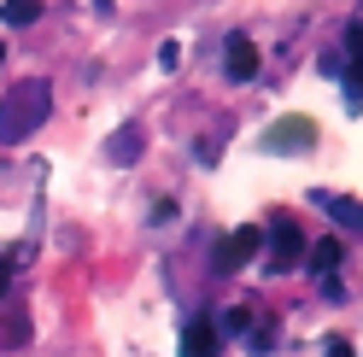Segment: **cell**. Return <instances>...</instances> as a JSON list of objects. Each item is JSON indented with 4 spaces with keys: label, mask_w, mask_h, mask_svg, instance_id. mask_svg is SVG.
Listing matches in <instances>:
<instances>
[{
    "label": "cell",
    "mask_w": 363,
    "mask_h": 357,
    "mask_svg": "<svg viewBox=\"0 0 363 357\" xmlns=\"http://www.w3.org/2000/svg\"><path fill=\"white\" fill-rule=\"evenodd\" d=\"M48 111H53V88H48V76H24L6 100H0V141H6V147L30 141L35 129L48 123Z\"/></svg>",
    "instance_id": "1"
},
{
    "label": "cell",
    "mask_w": 363,
    "mask_h": 357,
    "mask_svg": "<svg viewBox=\"0 0 363 357\" xmlns=\"http://www.w3.org/2000/svg\"><path fill=\"white\" fill-rule=\"evenodd\" d=\"M305 258V234H299V217H269V246H264V270L269 276H293Z\"/></svg>",
    "instance_id": "2"
},
{
    "label": "cell",
    "mask_w": 363,
    "mask_h": 357,
    "mask_svg": "<svg viewBox=\"0 0 363 357\" xmlns=\"http://www.w3.org/2000/svg\"><path fill=\"white\" fill-rule=\"evenodd\" d=\"M311 147H316L311 118H281V123H269L258 135V152H269V159H293V152H311Z\"/></svg>",
    "instance_id": "3"
},
{
    "label": "cell",
    "mask_w": 363,
    "mask_h": 357,
    "mask_svg": "<svg viewBox=\"0 0 363 357\" xmlns=\"http://www.w3.org/2000/svg\"><path fill=\"white\" fill-rule=\"evenodd\" d=\"M258 252H264V234H258V229H235V234H223V240H217L211 270H217V276H235V270H246Z\"/></svg>",
    "instance_id": "4"
},
{
    "label": "cell",
    "mask_w": 363,
    "mask_h": 357,
    "mask_svg": "<svg viewBox=\"0 0 363 357\" xmlns=\"http://www.w3.org/2000/svg\"><path fill=\"white\" fill-rule=\"evenodd\" d=\"M223 76L229 82H252L258 76V47L246 30H229V41H223Z\"/></svg>",
    "instance_id": "5"
},
{
    "label": "cell",
    "mask_w": 363,
    "mask_h": 357,
    "mask_svg": "<svg viewBox=\"0 0 363 357\" xmlns=\"http://www.w3.org/2000/svg\"><path fill=\"white\" fill-rule=\"evenodd\" d=\"M305 270L323 281V293H328V299H340V276H334V270H340V240H316Z\"/></svg>",
    "instance_id": "6"
},
{
    "label": "cell",
    "mask_w": 363,
    "mask_h": 357,
    "mask_svg": "<svg viewBox=\"0 0 363 357\" xmlns=\"http://www.w3.org/2000/svg\"><path fill=\"white\" fill-rule=\"evenodd\" d=\"M182 357H217V328L206 317H194L182 328Z\"/></svg>",
    "instance_id": "7"
},
{
    "label": "cell",
    "mask_w": 363,
    "mask_h": 357,
    "mask_svg": "<svg viewBox=\"0 0 363 357\" xmlns=\"http://www.w3.org/2000/svg\"><path fill=\"white\" fill-rule=\"evenodd\" d=\"M141 147H147V129L141 123H123L118 135H111V164H135V159H141Z\"/></svg>",
    "instance_id": "8"
},
{
    "label": "cell",
    "mask_w": 363,
    "mask_h": 357,
    "mask_svg": "<svg viewBox=\"0 0 363 357\" xmlns=\"http://www.w3.org/2000/svg\"><path fill=\"white\" fill-rule=\"evenodd\" d=\"M316 205H328V211H334V222H340V229H352V234H363V199H340V193H316Z\"/></svg>",
    "instance_id": "9"
},
{
    "label": "cell",
    "mask_w": 363,
    "mask_h": 357,
    "mask_svg": "<svg viewBox=\"0 0 363 357\" xmlns=\"http://www.w3.org/2000/svg\"><path fill=\"white\" fill-rule=\"evenodd\" d=\"M240 340H246V351H269V346H276V317H269V310H258L252 328H246Z\"/></svg>",
    "instance_id": "10"
},
{
    "label": "cell",
    "mask_w": 363,
    "mask_h": 357,
    "mask_svg": "<svg viewBox=\"0 0 363 357\" xmlns=\"http://www.w3.org/2000/svg\"><path fill=\"white\" fill-rule=\"evenodd\" d=\"M35 18H41V0H6V6H0V24H6V30L35 24Z\"/></svg>",
    "instance_id": "11"
},
{
    "label": "cell",
    "mask_w": 363,
    "mask_h": 357,
    "mask_svg": "<svg viewBox=\"0 0 363 357\" xmlns=\"http://www.w3.org/2000/svg\"><path fill=\"white\" fill-rule=\"evenodd\" d=\"M252 317H258L252 305H235L229 317H223V328H229V334H246V328H252Z\"/></svg>",
    "instance_id": "12"
},
{
    "label": "cell",
    "mask_w": 363,
    "mask_h": 357,
    "mask_svg": "<svg viewBox=\"0 0 363 357\" xmlns=\"http://www.w3.org/2000/svg\"><path fill=\"white\" fill-rule=\"evenodd\" d=\"M346 106H352V111L363 106V59H352V94H346Z\"/></svg>",
    "instance_id": "13"
},
{
    "label": "cell",
    "mask_w": 363,
    "mask_h": 357,
    "mask_svg": "<svg viewBox=\"0 0 363 357\" xmlns=\"http://www.w3.org/2000/svg\"><path fill=\"white\" fill-rule=\"evenodd\" d=\"M346 53L363 59V18H357V24H346Z\"/></svg>",
    "instance_id": "14"
},
{
    "label": "cell",
    "mask_w": 363,
    "mask_h": 357,
    "mask_svg": "<svg viewBox=\"0 0 363 357\" xmlns=\"http://www.w3.org/2000/svg\"><path fill=\"white\" fill-rule=\"evenodd\" d=\"M323 357H357V351H352L346 340H328V351H323Z\"/></svg>",
    "instance_id": "15"
},
{
    "label": "cell",
    "mask_w": 363,
    "mask_h": 357,
    "mask_svg": "<svg viewBox=\"0 0 363 357\" xmlns=\"http://www.w3.org/2000/svg\"><path fill=\"white\" fill-rule=\"evenodd\" d=\"M6 287H12V264L0 258V299H6Z\"/></svg>",
    "instance_id": "16"
},
{
    "label": "cell",
    "mask_w": 363,
    "mask_h": 357,
    "mask_svg": "<svg viewBox=\"0 0 363 357\" xmlns=\"http://www.w3.org/2000/svg\"><path fill=\"white\" fill-rule=\"evenodd\" d=\"M0 64H6V47H0Z\"/></svg>",
    "instance_id": "17"
}]
</instances>
